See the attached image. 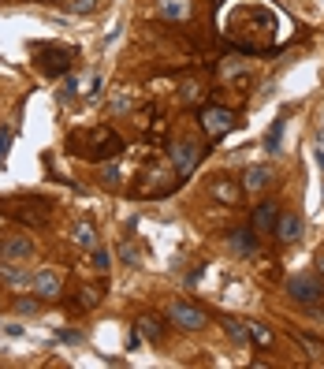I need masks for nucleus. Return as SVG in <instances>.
<instances>
[{"label": "nucleus", "mask_w": 324, "mask_h": 369, "mask_svg": "<svg viewBox=\"0 0 324 369\" xmlns=\"http://www.w3.org/2000/svg\"><path fill=\"white\" fill-rule=\"evenodd\" d=\"M68 146L75 157H86V161H116L119 150H123V138H119L112 127H90V131L71 134Z\"/></svg>", "instance_id": "f257e3e1"}, {"label": "nucleus", "mask_w": 324, "mask_h": 369, "mask_svg": "<svg viewBox=\"0 0 324 369\" xmlns=\"http://www.w3.org/2000/svg\"><path fill=\"white\" fill-rule=\"evenodd\" d=\"M0 209H4L8 217H15L19 224H26V228H49V220H52V201H45V198L0 201Z\"/></svg>", "instance_id": "f03ea898"}, {"label": "nucleus", "mask_w": 324, "mask_h": 369, "mask_svg": "<svg viewBox=\"0 0 324 369\" xmlns=\"http://www.w3.org/2000/svg\"><path fill=\"white\" fill-rule=\"evenodd\" d=\"M198 127L205 131L209 142H220L224 134H231L239 127V116L231 112V108H224V105H201L198 108Z\"/></svg>", "instance_id": "7ed1b4c3"}, {"label": "nucleus", "mask_w": 324, "mask_h": 369, "mask_svg": "<svg viewBox=\"0 0 324 369\" xmlns=\"http://www.w3.org/2000/svg\"><path fill=\"white\" fill-rule=\"evenodd\" d=\"M287 295L294 306H317L324 299V276L321 272H298L287 280Z\"/></svg>", "instance_id": "20e7f679"}, {"label": "nucleus", "mask_w": 324, "mask_h": 369, "mask_svg": "<svg viewBox=\"0 0 324 369\" xmlns=\"http://www.w3.org/2000/svg\"><path fill=\"white\" fill-rule=\"evenodd\" d=\"M205 195L216 201V206H239L243 201V195H246V187L235 179V175H227V172H216L209 179V187H205Z\"/></svg>", "instance_id": "39448f33"}, {"label": "nucleus", "mask_w": 324, "mask_h": 369, "mask_svg": "<svg viewBox=\"0 0 324 369\" xmlns=\"http://www.w3.org/2000/svg\"><path fill=\"white\" fill-rule=\"evenodd\" d=\"M168 325H175L179 332H201L209 325V317H205V310L190 306V302H172L168 306Z\"/></svg>", "instance_id": "423d86ee"}, {"label": "nucleus", "mask_w": 324, "mask_h": 369, "mask_svg": "<svg viewBox=\"0 0 324 369\" xmlns=\"http://www.w3.org/2000/svg\"><path fill=\"white\" fill-rule=\"evenodd\" d=\"M168 157H172L175 175H179V179H187V175L198 168V161H201V146H194L190 138H179V142H172Z\"/></svg>", "instance_id": "0eeeda50"}, {"label": "nucleus", "mask_w": 324, "mask_h": 369, "mask_svg": "<svg viewBox=\"0 0 324 369\" xmlns=\"http://www.w3.org/2000/svg\"><path fill=\"white\" fill-rule=\"evenodd\" d=\"M30 288H34V295H38L41 302H52V299L63 295V276L57 269H38L34 280H30Z\"/></svg>", "instance_id": "6e6552de"}, {"label": "nucleus", "mask_w": 324, "mask_h": 369, "mask_svg": "<svg viewBox=\"0 0 324 369\" xmlns=\"http://www.w3.org/2000/svg\"><path fill=\"white\" fill-rule=\"evenodd\" d=\"M276 217H280V201L265 198V201H257V206H254V213H250V228H254L257 235H272Z\"/></svg>", "instance_id": "1a4fd4ad"}, {"label": "nucleus", "mask_w": 324, "mask_h": 369, "mask_svg": "<svg viewBox=\"0 0 324 369\" xmlns=\"http://www.w3.org/2000/svg\"><path fill=\"white\" fill-rule=\"evenodd\" d=\"M272 235H276V243H280V246H294L302 239V217L298 213H283V209H280Z\"/></svg>", "instance_id": "9d476101"}, {"label": "nucleus", "mask_w": 324, "mask_h": 369, "mask_svg": "<svg viewBox=\"0 0 324 369\" xmlns=\"http://www.w3.org/2000/svg\"><path fill=\"white\" fill-rule=\"evenodd\" d=\"M30 254H34V243L26 235H12V239H4V246H0V261H12V265H23Z\"/></svg>", "instance_id": "9b49d317"}, {"label": "nucleus", "mask_w": 324, "mask_h": 369, "mask_svg": "<svg viewBox=\"0 0 324 369\" xmlns=\"http://www.w3.org/2000/svg\"><path fill=\"white\" fill-rule=\"evenodd\" d=\"M38 68L49 79H57V75H63V71L71 68V52L68 49H45V57H38Z\"/></svg>", "instance_id": "f8f14e48"}, {"label": "nucleus", "mask_w": 324, "mask_h": 369, "mask_svg": "<svg viewBox=\"0 0 324 369\" xmlns=\"http://www.w3.org/2000/svg\"><path fill=\"white\" fill-rule=\"evenodd\" d=\"M227 250L239 254V257H250L257 250V232L254 228H235V232H227Z\"/></svg>", "instance_id": "ddd939ff"}, {"label": "nucleus", "mask_w": 324, "mask_h": 369, "mask_svg": "<svg viewBox=\"0 0 324 369\" xmlns=\"http://www.w3.org/2000/svg\"><path fill=\"white\" fill-rule=\"evenodd\" d=\"M272 183V168H265V164H254V168L243 172V187L246 195H261V190Z\"/></svg>", "instance_id": "4468645a"}, {"label": "nucleus", "mask_w": 324, "mask_h": 369, "mask_svg": "<svg viewBox=\"0 0 324 369\" xmlns=\"http://www.w3.org/2000/svg\"><path fill=\"white\" fill-rule=\"evenodd\" d=\"M71 243H75L79 250H97V228L90 224V220H79V224L71 228Z\"/></svg>", "instance_id": "2eb2a0df"}, {"label": "nucleus", "mask_w": 324, "mask_h": 369, "mask_svg": "<svg viewBox=\"0 0 324 369\" xmlns=\"http://www.w3.org/2000/svg\"><path fill=\"white\" fill-rule=\"evenodd\" d=\"M138 332H142L150 343H164V325H161V317H153V313L138 317Z\"/></svg>", "instance_id": "dca6fc26"}, {"label": "nucleus", "mask_w": 324, "mask_h": 369, "mask_svg": "<svg viewBox=\"0 0 324 369\" xmlns=\"http://www.w3.org/2000/svg\"><path fill=\"white\" fill-rule=\"evenodd\" d=\"M220 325H224L227 339H235L239 347H243V343H250V321H239V317H224V321H220Z\"/></svg>", "instance_id": "f3484780"}, {"label": "nucleus", "mask_w": 324, "mask_h": 369, "mask_svg": "<svg viewBox=\"0 0 324 369\" xmlns=\"http://www.w3.org/2000/svg\"><path fill=\"white\" fill-rule=\"evenodd\" d=\"M164 19H190V0H156Z\"/></svg>", "instance_id": "a211bd4d"}, {"label": "nucleus", "mask_w": 324, "mask_h": 369, "mask_svg": "<svg viewBox=\"0 0 324 369\" xmlns=\"http://www.w3.org/2000/svg\"><path fill=\"white\" fill-rule=\"evenodd\" d=\"M250 343L254 347H272V328L265 325V321H250Z\"/></svg>", "instance_id": "6ab92c4d"}, {"label": "nucleus", "mask_w": 324, "mask_h": 369, "mask_svg": "<svg viewBox=\"0 0 324 369\" xmlns=\"http://www.w3.org/2000/svg\"><path fill=\"white\" fill-rule=\"evenodd\" d=\"M283 127H287V112H283V116H276V123L268 127V134H265V150H268V153H276V150H280Z\"/></svg>", "instance_id": "aec40b11"}, {"label": "nucleus", "mask_w": 324, "mask_h": 369, "mask_svg": "<svg viewBox=\"0 0 324 369\" xmlns=\"http://www.w3.org/2000/svg\"><path fill=\"white\" fill-rule=\"evenodd\" d=\"M75 295H79V299H71V310H75V313L94 310V306H97V299H101V295H97L94 288H82V291H75Z\"/></svg>", "instance_id": "412c9836"}, {"label": "nucleus", "mask_w": 324, "mask_h": 369, "mask_svg": "<svg viewBox=\"0 0 324 369\" xmlns=\"http://www.w3.org/2000/svg\"><path fill=\"white\" fill-rule=\"evenodd\" d=\"M123 175H119V164L116 161H101V187H119Z\"/></svg>", "instance_id": "4be33fe9"}, {"label": "nucleus", "mask_w": 324, "mask_h": 369, "mask_svg": "<svg viewBox=\"0 0 324 369\" xmlns=\"http://www.w3.org/2000/svg\"><path fill=\"white\" fill-rule=\"evenodd\" d=\"M0 276H4L8 283H30V280H34V276H26V269H15L12 261H4V265H0Z\"/></svg>", "instance_id": "5701e85b"}, {"label": "nucleus", "mask_w": 324, "mask_h": 369, "mask_svg": "<svg viewBox=\"0 0 324 369\" xmlns=\"http://www.w3.org/2000/svg\"><path fill=\"white\" fill-rule=\"evenodd\" d=\"M116 257H119V261H127V265H134V269L142 265V254H138L131 243H119V246H116Z\"/></svg>", "instance_id": "b1692460"}, {"label": "nucleus", "mask_w": 324, "mask_h": 369, "mask_svg": "<svg viewBox=\"0 0 324 369\" xmlns=\"http://www.w3.org/2000/svg\"><path fill=\"white\" fill-rule=\"evenodd\" d=\"M101 4H105V0H68V8L79 15H94V12H101Z\"/></svg>", "instance_id": "393cba45"}, {"label": "nucleus", "mask_w": 324, "mask_h": 369, "mask_svg": "<svg viewBox=\"0 0 324 369\" xmlns=\"http://www.w3.org/2000/svg\"><path fill=\"white\" fill-rule=\"evenodd\" d=\"M15 313H23V317H38L41 299H15Z\"/></svg>", "instance_id": "a878e982"}, {"label": "nucleus", "mask_w": 324, "mask_h": 369, "mask_svg": "<svg viewBox=\"0 0 324 369\" xmlns=\"http://www.w3.org/2000/svg\"><path fill=\"white\" fill-rule=\"evenodd\" d=\"M8 150H12V131L0 127V168H4V161H8Z\"/></svg>", "instance_id": "bb28decb"}, {"label": "nucleus", "mask_w": 324, "mask_h": 369, "mask_svg": "<svg viewBox=\"0 0 324 369\" xmlns=\"http://www.w3.org/2000/svg\"><path fill=\"white\" fill-rule=\"evenodd\" d=\"M294 339H298V343L305 347V355H310V358H321V355H324V347H321V343H313L310 336H294Z\"/></svg>", "instance_id": "cd10ccee"}, {"label": "nucleus", "mask_w": 324, "mask_h": 369, "mask_svg": "<svg viewBox=\"0 0 324 369\" xmlns=\"http://www.w3.org/2000/svg\"><path fill=\"white\" fill-rule=\"evenodd\" d=\"M131 105H134V101H131V97H112V112H116V116L131 112Z\"/></svg>", "instance_id": "c85d7f7f"}, {"label": "nucleus", "mask_w": 324, "mask_h": 369, "mask_svg": "<svg viewBox=\"0 0 324 369\" xmlns=\"http://www.w3.org/2000/svg\"><path fill=\"white\" fill-rule=\"evenodd\" d=\"M94 269H101V272L108 269V250H94Z\"/></svg>", "instance_id": "c756f323"}, {"label": "nucleus", "mask_w": 324, "mask_h": 369, "mask_svg": "<svg viewBox=\"0 0 324 369\" xmlns=\"http://www.w3.org/2000/svg\"><path fill=\"white\" fill-rule=\"evenodd\" d=\"M317 272H321V276H324V250H321V254H317Z\"/></svg>", "instance_id": "7c9ffc66"}, {"label": "nucleus", "mask_w": 324, "mask_h": 369, "mask_svg": "<svg viewBox=\"0 0 324 369\" xmlns=\"http://www.w3.org/2000/svg\"><path fill=\"white\" fill-rule=\"evenodd\" d=\"M0 246H4V239H0Z\"/></svg>", "instance_id": "2f4dec72"}, {"label": "nucleus", "mask_w": 324, "mask_h": 369, "mask_svg": "<svg viewBox=\"0 0 324 369\" xmlns=\"http://www.w3.org/2000/svg\"><path fill=\"white\" fill-rule=\"evenodd\" d=\"M216 4H224V0H216Z\"/></svg>", "instance_id": "473e14b6"}]
</instances>
